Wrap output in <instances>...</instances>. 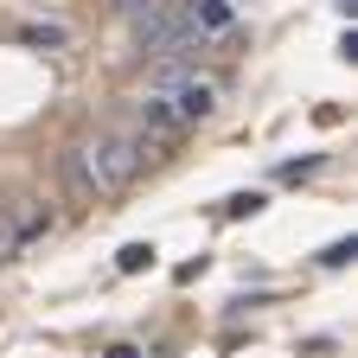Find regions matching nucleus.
I'll return each instance as SVG.
<instances>
[{"label": "nucleus", "mask_w": 358, "mask_h": 358, "mask_svg": "<svg viewBox=\"0 0 358 358\" xmlns=\"http://www.w3.org/2000/svg\"><path fill=\"white\" fill-rule=\"evenodd\" d=\"M141 166H148L141 141H134L122 122H109V128H90V134L71 141V154H64V186H71L77 205H103V199H122Z\"/></svg>", "instance_id": "1"}, {"label": "nucleus", "mask_w": 358, "mask_h": 358, "mask_svg": "<svg viewBox=\"0 0 358 358\" xmlns=\"http://www.w3.org/2000/svg\"><path fill=\"white\" fill-rule=\"evenodd\" d=\"M148 96H154L179 128H199V122L217 115V83H211L205 71H192L186 58H160V71H154V83H148Z\"/></svg>", "instance_id": "2"}, {"label": "nucleus", "mask_w": 358, "mask_h": 358, "mask_svg": "<svg viewBox=\"0 0 358 358\" xmlns=\"http://www.w3.org/2000/svg\"><path fill=\"white\" fill-rule=\"evenodd\" d=\"M122 13H128V32L141 52H154V58H192L199 52L186 20H179V0H122Z\"/></svg>", "instance_id": "3"}, {"label": "nucleus", "mask_w": 358, "mask_h": 358, "mask_svg": "<svg viewBox=\"0 0 358 358\" xmlns=\"http://www.w3.org/2000/svg\"><path fill=\"white\" fill-rule=\"evenodd\" d=\"M45 231H52V211H45V205H7V211H0V268H7L32 237H45Z\"/></svg>", "instance_id": "4"}, {"label": "nucleus", "mask_w": 358, "mask_h": 358, "mask_svg": "<svg viewBox=\"0 0 358 358\" xmlns=\"http://www.w3.org/2000/svg\"><path fill=\"white\" fill-rule=\"evenodd\" d=\"M179 20H186V32H192L199 52L237 32V7H231V0H179Z\"/></svg>", "instance_id": "5"}, {"label": "nucleus", "mask_w": 358, "mask_h": 358, "mask_svg": "<svg viewBox=\"0 0 358 358\" xmlns=\"http://www.w3.org/2000/svg\"><path fill=\"white\" fill-rule=\"evenodd\" d=\"M20 45H38V52H58V45H71V32H64L58 20H32V26H20Z\"/></svg>", "instance_id": "6"}, {"label": "nucleus", "mask_w": 358, "mask_h": 358, "mask_svg": "<svg viewBox=\"0 0 358 358\" xmlns=\"http://www.w3.org/2000/svg\"><path fill=\"white\" fill-rule=\"evenodd\" d=\"M154 256H160L154 243H122L115 250V268H122V275H141V268H154Z\"/></svg>", "instance_id": "7"}, {"label": "nucleus", "mask_w": 358, "mask_h": 358, "mask_svg": "<svg viewBox=\"0 0 358 358\" xmlns=\"http://www.w3.org/2000/svg\"><path fill=\"white\" fill-rule=\"evenodd\" d=\"M352 256H358V243H352V237H339V243H327V250H320V268H345Z\"/></svg>", "instance_id": "8"}, {"label": "nucleus", "mask_w": 358, "mask_h": 358, "mask_svg": "<svg viewBox=\"0 0 358 358\" xmlns=\"http://www.w3.org/2000/svg\"><path fill=\"white\" fill-rule=\"evenodd\" d=\"M262 211V192H237V199H224V217H256Z\"/></svg>", "instance_id": "9"}, {"label": "nucleus", "mask_w": 358, "mask_h": 358, "mask_svg": "<svg viewBox=\"0 0 358 358\" xmlns=\"http://www.w3.org/2000/svg\"><path fill=\"white\" fill-rule=\"evenodd\" d=\"M313 166H320L313 154H307V160H282V179H301V173H313Z\"/></svg>", "instance_id": "10"}, {"label": "nucleus", "mask_w": 358, "mask_h": 358, "mask_svg": "<svg viewBox=\"0 0 358 358\" xmlns=\"http://www.w3.org/2000/svg\"><path fill=\"white\" fill-rule=\"evenodd\" d=\"M103 358H141V345H109Z\"/></svg>", "instance_id": "11"}]
</instances>
